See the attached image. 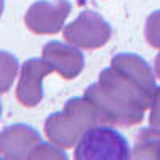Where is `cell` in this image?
I'll use <instances>...</instances> for the list:
<instances>
[{
    "label": "cell",
    "instance_id": "6da1fadb",
    "mask_svg": "<svg viewBox=\"0 0 160 160\" xmlns=\"http://www.w3.org/2000/svg\"><path fill=\"white\" fill-rule=\"evenodd\" d=\"M83 96L102 112L111 127L141 123L152 101V96L112 68L101 71L98 82L90 85Z\"/></svg>",
    "mask_w": 160,
    "mask_h": 160
},
{
    "label": "cell",
    "instance_id": "7a4b0ae2",
    "mask_svg": "<svg viewBox=\"0 0 160 160\" xmlns=\"http://www.w3.org/2000/svg\"><path fill=\"white\" fill-rule=\"evenodd\" d=\"M96 125H108L102 112L85 96L72 98L64 104L61 112L51 114L45 120V135L51 144L71 149L77 146L88 128Z\"/></svg>",
    "mask_w": 160,
    "mask_h": 160
},
{
    "label": "cell",
    "instance_id": "3957f363",
    "mask_svg": "<svg viewBox=\"0 0 160 160\" xmlns=\"http://www.w3.org/2000/svg\"><path fill=\"white\" fill-rule=\"evenodd\" d=\"M75 160H128V141L111 125H96L80 136L74 152Z\"/></svg>",
    "mask_w": 160,
    "mask_h": 160
},
{
    "label": "cell",
    "instance_id": "277c9868",
    "mask_svg": "<svg viewBox=\"0 0 160 160\" xmlns=\"http://www.w3.org/2000/svg\"><path fill=\"white\" fill-rule=\"evenodd\" d=\"M68 43H72L83 50H96L104 47L112 35V29L96 11H82L75 21L68 24L62 31Z\"/></svg>",
    "mask_w": 160,
    "mask_h": 160
},
{
    "label": "cell",
    "instance_id": "5b68a950",
    "mask_svg": "<svg viewBox=\"0 0 160 160\" xmlns=\"http://www.w3.org/2000/svg\"><path fill=\"white\" fill-rule=\"evenodd\" d=\"M71 8L68 0H38L26 11L24 22L37 35H53L62 29Z\"/></svg>",
    "mask_w": 160,
    "mask_h": 160
},
{
    "label": "cell",
    "instance_id": "8992f818",
    "mask_svg": "<svg viewBox=\"0 0 160 160\" xmlns=\"http://www.w3.org/2000/svg\"><path fill=\"white\" fill-rule=\"evenodd\" d=\"M53 72V68L43 58H31L21 66L16 87V98L24 108H35L43 99V78Z\"/></svg>",
    "mask_w": 160,
    "mask_h": 160
},
{
    "label": "cell",
    "instance_id": "52a82bcc",
    "mask_svg": "<svg viewBox=\"0 0 160 160\" xmlns=\"http://www.w3.org/2000/svg\"><path fill=\"white\" fill-rule=\"evenodd\" d=\"M38 142H42V138L32 127L24 123L10 125L0 131V158H29V154Z\"/></svg>",
    "mask_w": 160,
    "mask_h": 160
},
{
    "label": "cell",
    "instance_id": "ba28073f",
    "mask_svg": "<svg viewBox=\"0 0 160 160\" xmlns=\"http://www.w3.org/2000/svg\"><path fill=\"white\" fill-rule=\"evenodd\" d=\"M42 58L51 66L53 71L58 72L62 78L72 80L83 71L85 58L83 53L78 50V47H72V43L62 42H48L43 47Z\"/></svg>",
    "mask_w": 160,
    "mask_h": 160
},
{
    "label": "cell",
    "instance_id": "9c48e42d",
    "mask_svg": "<svg viewBox=\"0 0 160 160\" xmlns=\"http://www.w3.org/2000/svg\"><path fill=\"white\" fill-rule=\"evenodd\" d=\"M111 68L125 75L135 85H138L149 96L154 95L155 90V77L141 56L131 55V53H118L111 61Z\"/></svg>",
    "mask_w": 160,
    "mask_h": 160
},
{
    "label": "cell",
    "instance_id": "30bf717a",
    "mask_svg": "<svg viewBox=\"0 0 160 160\" xmlns=\"http://www.w3.org/2000/svg\"><path fill=\"white\" fill-rule=\"evenodd\" d=\"M131 158L136 160H160V130L142 128L135 139Z\"/></svg>",
    "mask_w": 160,
    "mask_h": 160
},
{
    "label": "cell",
    "instance_id": "8fae6325",
    "mask_svg": "<svg viewBox=\"0 0 160 160\" xmlns=\"http://www.w3.org/2000/svg\"><path fill=\"white\" fill-rule=\"evenodd\" d=\"M19 62L8 51H0V95L7 93L18 75Z\"/></svg>",
    "mask_w": 160,
    "mask_h": 160
},
{
    "label": "cell",
    "instance_id": "7c38bea8",
    "mask_svg": "<svg viewBox=\"0 0 160 160\" xmlns=\"http://www.w3.org/2000/svg\"><path fill=\"white\" fill-rule=\"evenodd\" d=\"M144 37L151 47L160 50V10L151 13L146 19Z\"/></svg>",
    "mask_w": 160,
    "mask_h": 160
},
{
    "label": "cell",
    "instance_id": "4fadbf2b",
    "mask_svg": "<svg viewBox=\"0 0 160 160\" xmlns=\"http://www.w3.org/2000/svg\"><path fill=\"white\" fill-rule=\"evenodd\" d=\"M29 158H66V154L55 148V144H48V142H38L32 152L29 154Z\"/></svg>",
    "mask_w": 160,
    "mask_h": 160
},
{
    "label": "cell",
    "instance_id": "5bb4252c",
    "mask_svg": "<svg viewBox=\"0 0 160 160\" xmlns=\"http://www.w3.org/2000/svg\"><path fill=\"white\" fill-rule=\"evenodd\" d=\"M149 123H151V127H152V128L160 130V87H155L154 95H152Z\"/></svg>",
    "mask_w": 160,
    "mask_h": 160
},
{
    "label": "cell",
    "instance_id": "9a60e30c",
    "mask_svg": "<svg viewBox=\"0 0 160 160\" xmlns=\"http://www.w3.org/2000/svg\"><path fill=\"white\" fill-rule=\"evenodd\" d=\"M154 71H155V75L157 78H160V53L155 56V64H154Z\"/></svg>",
    "mask_w": 160,
    "mask_h": 160
},
{
    "label": "cell",
    "instance_id": "2e32d148",
    "mask_svg": "<svg viewBox=\"0 0 160 160\" xmlns=\"http://www.w3.org/2000/svg\"><path fill=\"white\" fill-rule=\"evenodd\" d=\"M3 10H5V0H0V16H2Z\"/></svg>",
    "mask_w": 160,
    "mask_h": 160
},
{
    "label": "cell",
    "instance_id": "e0dca14e",
    "mask_svg": "<svg viewBox=\"0 0 160 160\" xmlns=\"http://www.w3.org/2000/svg\"><path fill=\"white\" fill-rule=\"evenodd\" d=\"M0 115H2V102H0Z\"/></svg>",
    "mask_w": 160,
    "mask_h": 160
}]
</instances>
